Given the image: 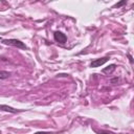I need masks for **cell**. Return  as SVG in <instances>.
Masks as SVG:
<instances>
[{"instance_id":"obj_6","label":"cell","mask_w":134,"mask_h":134,"mask_svg":"<svg viewBox=\"0 0 134 134\" xmlns=\"http://www.w3.org/2000/svg\"><path fill=\"white\" fill-rule=\"evenodd\" d=\"M9 75H10V72H7V71H0V80L7 79Z\"/></svg>"},{"instance_id":"obj_4","label":"cell","mask_w":134,"mask_h":134,"mask_svg":"<svg viewBox=\"0 0 134 134\" xmlns=\"http://www.w3.org/2000/svg\"><path fill=\"white\" fill-rule=\"evenodd\" d=\"M0 110L6 111V112H10V113H18V112H20V110L15 109V108H13V107H9V106H7V105H0Z\"/></svg>"},{"instance_id":"obj_8","label":"cell","mask_w":134,"mask_h":134,"mask_svg":"<svg viewBox=\"0 0 134 134\" xmlns=\"http://www.w3.org/2000/svg\"><path fill=\"white\" fill-rule=\"evenodd\" d=\"M34 134H52V133H50V132H36Z\"/></svg>"},{"instance_id":"obj_9","label":"cell","mask_w":134,"mask_h":134,"mask_svg":"<svg viewBox=\"0 0 134 134\" xmlns=\"http://www.w3.org/2000/svg\"><path fill=\"white\" fill-rule=\"evenodd\" d=\"M128 57H129V59H130V62H131V63H133V60H132V57H131L130 54H128Z\"/></svg>"},{"instance_id":"obj_2","label":"cell","mask_w":134,"mask_h":134,"mask_svg":"<svg viewBox=\"0 0 134 134\" xmlns=\"http://www.w3.org/2000/svg\"><path fill=\"white\" fill-rule=\"evenodd\" d=\"M108 60H109V58H108V57H105V58H102V59H95L94 61H92V62H91L90 67H92V68L99 67V66L104 65L106 62H108Z\"/></svg>"},{"instance_id":"obj_1","label":"cell","mask_w":134,"mask_h":134,"mask_svg":"<svg viewBox=\"0 0 134 134\" xmlns=\"http://www.w3.org/2000/svg\"><path fill=\"white\" fill-rule=\"evenodd\" d=\"M2 43L5 44V45H10V46H15L17 48H20V49H26L27 46L21 42L20 40H17V39H6V40H2Z\"/></svg>"},{"instance_id":"obj_3","label":"cell","mask_w":134,"mask_h":134,"mask_svg":"<svg viewBox=\"0 0 134 134\" xmlns=\"http://www.w3.org/2000/svg\"><path fill=\"white\" fill-rule=\"evenodd\" d=\"M53 37H54V40H55L57 42L62 43V44H64V43L67 41V37H66L63 32H61V31H55V32L53 34Z\"/></svg>"},{"instance_id":"obj_5","label":"cell","mask_w":134,"mask_h":134,"mask_svg":"<svg viewBox=\"0 0 134 134\" xmlns=\"http://www.w3.org/2000/svg\"><path fill=\"white\" fill-rule=\"evenodd\" d=\"M115 68H116V65H115V64H112V65L108 66L107 68H104V69H103V72H104V73H111L112 71L115 70Z\"/></svg>"},{"instance_id":"obj_7","label":"cell","mask_w":134,"mask_h":134,"mask_svg":"<svg viewBox=\"0 0 134 134\" xmlns=\"http://www.w3.org/2000/svg\"><path fill=\"white\" fill-rule=\"evenodd\" d=\"M125 3H126V1H121V2H119V3H117V4H115V5H114V7H118V6H120V5L125 4Z\"/></svg>"}]
</instances>
